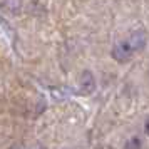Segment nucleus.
Listing matches in <instances>:
<instances>
[{"instance_id": "obj_1", "label": "nucleus", "mask_w": 149, "mask_h": 149, "mask_svg": "<svg viewBox=\"0 0 149 149\" xmlns=\"http://www.w3.org/2000/svg\"><path fill=\"white\" fill-rule=\"evenodd\" d=\"M111 55H112V59H114V61H117L119 64H124V62H129L131 59H132L134 50L129 47L127 42L124 40V42L116 44L114 49H112V52H111Z\"/></svg>"}, {"instance_id": "obj_2", "label": "nucleus", "mask_w": 149, "mask_h": 149, "mask_svg": "<svg viewBox=\"0 0 149 149\" xmlns=\"http://www.w3.org/2000/svg\"><path fill=\"white\" fill-rule=\"evenodd\" d=\"M95 91V77L91 70H84L79 77V94L89 95Z\"/></svg>"}, {"instance_id": "obj_3", "label": "nucleus", "mask_w": 149, "mask_h": 149, "mask_svg": "<svg viewBox=\"0 0 149 149\" xmlns=\"http://www.w3.org/2000/svg\"><path fill=\"white\" fill-rule=\"evenodd\" d=\"M126 42L129 44V47L132 49L134 52L136 50H141V49H144L146 42H148V34H146L144 29H137V30H134V32L126 39Z\"/></svg>"}, {"instance_id": "obj_4", "label": "nucleus", "mask_w": 149, "mask_h": 149, "mask_svg": "<svg viewBox=\"0 0 149 149\" xmlns=\"http://www.w3.org/2000/svg\"><path fill=\"white\" fill-rule=\"evenodd\" d=\"M22 8V0H0V10L8 15H17Z\"/></svg>"}, {"instance_id": "obj_5", "label": "nucleus", "mask_w": 149, "mask_h": 149, "mask_svg": "<svg viewBox=\"0 0 149 149\" xmlns=\"http://www.w3.org/2000/svg\"><path fill=\"white\" fill-rule=\"evenodd\" d=\"M124 148L126 149H141L142 142L137 136H132V137H129L127 141H126V146H124Z\"/></svg>"}, {"instance_id": "obj_6", "label": "nucleus", "mask_w": 149, "mask_h": 149, "mask_svg": "<svg viewBox=\"0 0 149 149\" xmlns=\"http://www.w3.org/2000/svg\"><path fill=\"white\" fill-rule=\"evenodd\" d=\"M10 149H24L20 144H14V146H10Z\"/></svg>"}]
</instances>
